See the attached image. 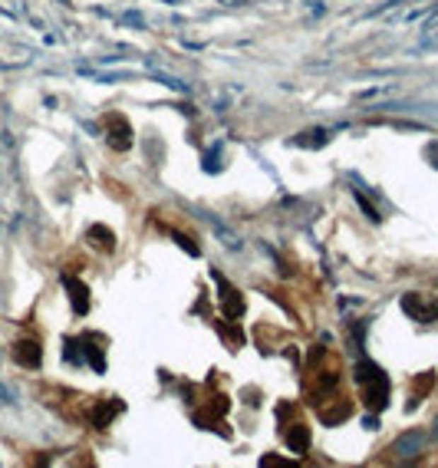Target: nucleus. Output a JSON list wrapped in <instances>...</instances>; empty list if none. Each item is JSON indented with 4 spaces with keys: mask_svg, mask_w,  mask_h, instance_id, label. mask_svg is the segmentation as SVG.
<instances>
[{
    "mask_svg": "<svg viewBox=\"0 0 438 468\" xmlns=\"http://www.w3.org/2000/svg\"><path fill=\"white\" fill-rule=\"evenodd\" d=\"M356 386H359V399L369 412H379L389 406V376L382 373L372 360L356 363Z\"/></svg>",
    "mask_w": 438,
    "mask_h": 468,
    "instance_id": "f257e3e1",
    "label": "nucleus"
},
{
    "mask_svg": "<svg viewBox=\"0 0 438 468\" xmlns=\"http://www.w3.org/2000/svg\"><path fill=\"white\" fill-rule=\"evenodd\" d=\"M402 310L419 320V324H435L438 320V297L432 294H405L402 297Z\"/></svg>",
    "mask_w": 438,
    "mask_h": 468,
    "instance_id": "f03ea898",
    "label": "nucleus"
},
{
    "mask_svg": "<svg viewBox=\"0 0 438 468\" xmlns=\"http://www.w3.org/2000/svg\"><path fill=\"white\" fill-rule=\"evenodd\" d=\"M313 409L326 426H340L343 419H350L352 416V402L346 399V396H336L333 399V392H330V396H323L320 402H313Z\"/></svg>",
    "mask_w": 438,
    "mask_h": 468,
    "instance_id": "7ed1b4c3",
    "label": "nucleus"
},
{
    "mask_svg": "<svg viewBox=\"0 0 438 468\" xmlns=\"http://www.w3.org/2000/svg\"><path fill=\"white\" fill-rule=\"evenodd\" d=\"M103 122H105L109 145H113L115 152H129V149H132V125H129V119L119 113H109Z\"/></svg>",
    "mask_w": 438,
    "mask_h": 468,
    "instance_id": "20e7f679",
    "label": "nucleus"
},
{
    "mask_svg": "<svg viewBox=\"0 0 438 468\" xmlns=\"http://www.w3.org/2000/svg\"><path fill=\"white\" fill-rule=\"evenodd\" d=\"M76 350H79V363L86 360V363L96 370V373H103V370H105V346H103V336L83 333V336L76 340Z\"/></svg>",
    "mask_w": 438,
    "mask_h": 468,
    "instance_id": "39448f33",
    "label": "nucleus"
},
{
    "mask_svg": "<svg viewBox=\"0 0 438 468\" xmlns=\"http://www.w3.org/2000/svg\"><path fill=\"white\" fill-rule=\"evenodd\" d=\"M122 399H96L93 409H89V422H93V429H109V422L122 412Z\"/></svg>",
    "mask_w": 438,
    "mask_h": 468,
    "instance_id": "423d86ee",
    "label": "nucleus"
},
{
    "mask_svg": "<svg viewBox=\"0 0 438 468\" xmlns=\"http://www.w3.org/2000/svg\"><path fill=\"white\" fill-rule=\"evenodd\" d=\"M214 280H218V290H221V310H224V314H228L231 320L244 314V297L238 294V287L228 284V280L221 278L218 270H214Z\"/></svg>",
    "mask_w": 438,
    "mask_h": 468,
    "instance_id": "0eeeda50",
    "label": "nucleus"
},
{
    "mask_svg": "<svg viewBox=\"0 0 438 468\" xmlns=\"http://www.w3.org/2000/svg\"><path fill=\"white\" fill-rule=\"evenodd\" d=\"M13 360H17L20 366H27V370H37V366L43 363V346H40L37 340H17V343H13Z\"/></svg>",
    "mask_w": 438,
    "mask_h": 468,
    "instance_id": "6e6552de",
    "label": "nucleus"
},
{
    "mask_svg": "<svg viewBox=\"0 0 438 468\" xmlns=\"http://www.w3.org/2000/svg\"><path fill=\"white\" fill-rule=\"evenodd\" d=\"M284 439H287V449L296 452V455H304L310 449V429H306L304 422H290L284 429Z\"/></svg>",
    "mask_w": 438,
    "mask_h": 468,
    "instance_id": "1a4fd4ad",
    "label": "nucleus"
},
{
    "mask_svg": "<svg viewBox=\"0 0 438 468\" xmlns=\"http://www.w3.org/2000/svg\"><path fill=\"white\" fill-rule=\"evenodd\" d=\"M63 280H67V290H69V297H73V310L83 316L89 310V287L79 284L76 278H63Z\"/></svg>",
    "mask_w": 438,
    "mask_h": 468,
    "instance_id": "9d476101",
    "label": "nucleus"
},
{
    "mask_svg": "<svg viewBox=\"0 0 438 468\" xmlns=\"http://www.w3.org/2000/svg\"><path fill=\"white\" fill-rule=\"evenodd\" d=\"M89 244H93V248H99V251H105V254H109V251L115 248V234L109 228H105V224H96V228H89Z\"/></svg>",
    "mask_w": 438,
    "mask_h": 468,
    "instance_id": "9b49d317",
    "label": "nucleus"
},
{
    "mask_svg": "<svg viewBox=\"0 0 438 468\" xmlns=\"http://www.w3.org/2000/svg\"><path fill=\"white\" fill-rule=\"evenodd\" d=\"M432 382H435V376H432V373H422L419 379L412 382V386H409V409H412V406H419V402L425 399V392L432 389Z\"/></svg>",
    "mask_w": 438,
    "mask_h": 468,
    "instance_id": "f8f14e48",
    "label": "nucleus"
},
{
    "mask_svg": "<svg viewBox=\"0 0 438 468\" xmlns=\"http://www.w3.org/2000/svg\"><path fill=\"white\" fill-rule=\"evenodd\" d=\"M419 445H422L419 432H405V435L396 442V452H399V455H415V452H419Z\"/></svg>",
    "mask_w": 438,
    "mask_h": 468,
    "instance_id": "ddd939ff",
    "label": "nucleus"
},
{
    "mask_svg": "<svg viewBox=\"0 0 438 468\" xmlns=\"http://www.w3.org/2000/svg\"><path fill=\"white\" fill-rule=\"evenodd\" d=\"M326 139H330V132H323V129H313V132H304L296 142L300 145H310V149H320V145H326Z\"/></svg>",
    "mask_w": 438,
    "mask_h": 468,
    "instance_id": "4468645a",
    "label": "nucleus"
}]
</instances>
